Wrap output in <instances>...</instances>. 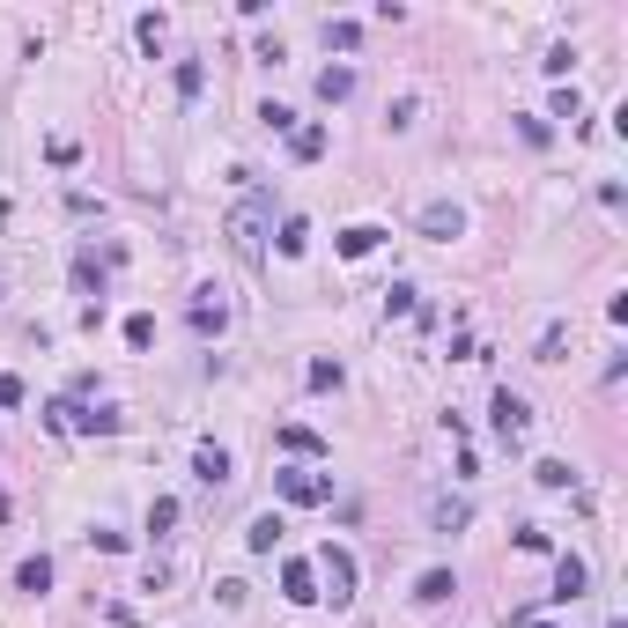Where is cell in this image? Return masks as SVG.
<instances>
[{"label": "cell", "instance_id": "7c38bea8", "mask_svg": "<svg viewBox=\"0 0 628 628\" xmlns=\"http://www.w3.org/2000/svg\"><path fill=\"white\" fill-rule=\"evenodd\" d=\"M451 592H459V577H451V569H422V577H414V606H444Z\"/></svg>", "mask_w": 628, "mask_h": 628}, {"label": "cell", "instance_id": "30bf717a", "mask_svg": "<svg viewBox=\"0 0 628 628\" xmlns=\"http://www.w3.org/2000/svg\"><path fill=\"white\" fill-rule=\"evenodd\" d=\"M193 481H200V488H222V481H230V451H222V444H200V451H193Z\"/></svg>", "mask_w": 628, "mask_h": 628}, {"label": "cell", "instance_id": "d6a6232c", "mask_svg": "<svg viewBox=\"0 0 628 628\" xmlns=\"http://www.w3.org/2000/svg\"><path fill=\"white\" fill-rule=\"evenodd\" d=\"M89 540H97V547H104V555H126V547H133V540H126V532H111V525H97V532H89Z\"/></svg>", "mask_w": 628, "mask_h": 628}, {"label": "cell", "instance_id": "4dcf8cb0", "mask_svg": "<svg viewBox=\"0 0 628 628\" xmlns=\"http://www.w3.org/2000/svg\"><path fill=\"white\" fill-rule=\"evenodd\" d=\"M547 119H584V97L577 89H555V111H547Z\"/></svg>", "mask_w": 628, "mask_h": 628}, {"label": "cell", "instance_id": "83f0119b", "mask_svg": "<svg viewBox=\"0 0 628 628\" xmlns=\"http://www.w3.org/2000/svg\"><path fill=\"white\" fill-rule=\"evenodd\" d=\"M518 133H525V141H532V148H547V141H555V126H547V119H540V111H525V119H518Z\"/></svg>", "mask_w": 628, "mask_h": 628}, {"label": "cell", "instance_id": "ac0fdd59", "mask_svg": "<svg viewBox=\"0 0 628 628\" xmlns=\"http://www.w3.org/2000/svg\"><path fill=\"white\" fill-rule=\"evenodd\" d=\"M74 289H82V296H104V259H97V252L74 259Z\"/></svg>", "mask_w": 628, "mask_h": 628}, {"label": "cell", "instance_id": "3957f363", "mask_svg": "<svg viewBox=\"0 0 628 628\" xmlns=\"http://www.w3.org/2000/svg\"><path fill=\"white\" fill-rule=\"evenodd\" d=\"M45 422H52V429H82V436H119L126 414H119V407H74V399H60Z\"/></svg>", "mask_w": 628, "mask_h": 628}, {"label": "cell", "instance_id": "9a60e30c", "mask_svg": "<svg viewBox=\"0 0 628 628\" xmlns=\"http://www.w3.org/2000/svg\"><path fill=\"white\" fill-rule=\"evenodd\" d=\"M377 244H385V230H377V222H348V230H340V259H370Z\"/></svg>", "mask_w": 628, "mask_h": 628}, {"label": "cell", "instance_id": "ba28073f", "mask_svg": "<svg viewBox=\"0 0 628 628\" xmlns=\"http://www.w3.org/2000/svg\"><path fill=\"white\" fill-rule=\"evenodd\" d=\"M584 584H592V562H584V555H562V562H555V592H547V599L569 606V599H584Z\"/></svg>", "mask_w": 628, "mask_h": 628}, {"label": "cell", "instance_id": "d6986e66", "mask_svg": "<svg viewBox=\"0 0 628 628\" xmlns=\"http://www.w3.org/2000/svg\"><path fill=\"white\" fill-rule=\"evenodd\" d=\"M326 45H333V52H355V45H363V23H348V15H326Z\"/></svg>", "mask_w": 628, "mask_h": 628}, {"label": "cell", "instance_id": "52a82bcc", "mask_svg": "<svg viewBox=\"0 0 628 628\" xmlns=\"http://www.w3.org/2000/svg\"><path fill=\"white\" fill-rule=\"evenodd\" d=\"M459 230H466V207H459V200H429V207H422V237L451 244Z\"/></svg>", "mask_w": 628, "mask_h": 628}, {"label": "cell", "instance_id": "4fadbf2b", "mask_svg": "<svg viewBox=\"0 0 628 628\" xmlns=\"http://www.w3.org/2000/svg\"><path fill=\"white\" fill-rule=\"evenodd\" d=\"M15 592L45 599V592H52V555H30V562H15Z\"/></svg>", "mask_w": 628, "mask_h": 628}, {"label": "cell", "instance_id": "e0dca14e", "mask_svg": "<svg viewBox=\"0 0 628 628\" xmlns=\"http://www.w3.org/2000/svg\"><path fill=\"white\" fill-rule=\"evenodd\" d=\"M274 244H281V259H303V252H311V222H303V215H289Z\"/></svg>", "mask_w": 628, "mask_h": 628}, {"label": "cell", "instance_id": "cb8c5ba5", "mask_svg": "<svg viewBox=\"0 0 628 628\" xmlns=\"http://www.w3.org/2000/svg\"><path fill=\"white\" fill-rule=\"evenodd\" d=\"M532 481H540V488H569V481H577V473H569L562 459H540V466H532Z\"/></svg>", "mask_w": 628, "mask_h": 628}, {"label": "cell", "instance_id": "8fae6325", "mask_svg": "<svg viewBox=\"0 0 628 628\" xmlns=\"http://www.w3.org/2000/svg\"><path fill=\"white\" fill-rule=\"evenodd\" d=\"M429 525L436 532H459V525H473V503L466 496H429Z\"/></svg>", "mask_w": 628, "mask_h": 628}, {"label": "cell", "instance_id": "1f68e13d", "mask_svg": "<svg viewBox=\"0 0 628 628\" xmlns=\"http://www.w3.org/2000/svg\"><path fill=\"white\" fill-rule=\"evenodd\" d=\"M133 37H141V45L156 52V45H163V15H141V23H133Z\"/></svg>", "mask_w": 628, "mask_h": 628}, {"label": "cell", "instance_id": "5bb4252c", "mask_svg": "<svg viewBox=\"0 0 628 628\" xmlns=\"http://www.w3.org/2000/svg\"><path fill=\"white\" fill-rule=\"evenodd\" d=\"M281 592H289L296 606H311L318 599V569L311 562H281Z\"/></svg>", "mask_w": 628, "mask_h": 628}, {"label": "cell", "instance_id": "277c9868", "mask_svg": "<svg viewBox=\"0 0 628 628\" xmlns=\"http://www.w3.org/2000/svg\"><path fill=\"white\" fill-rule=\"evenodd\" d=\"M318 577H326V592H318V599H333V606H348L355 599V555H348V547H318Z\"/></svg>", "mask_w": 628, "mask_h": 628}, {"label": "cell", "instance_id": "4316f807", "mask_svg": "<svg viewBox=\"0 0 628 628\" xmlns=\"http://www.w3.org/2000/svg\"><path fill=\"white\" fill-rule=\"evenodd\" d=\"M148 340H156V318L133 311V318H126V348H148Z\"/></svg>", "mask_w": 628, "mask_h": 628}, {"label": "cell", "instance_id": "2e32d148", "mask_svg": "<svg viewBox=\"0 0 628 628\" xmlns=\"http://www.w3.org/2000/svg\"><path fill=\"white\" fill-rule=\"evenodd\" d=\"M355 97V67H318V104H348Z\"/></svg>", "mask_w": 628, "mask_h": 628}, {"label": "cell", "instance_id": "7402d4cb", "mask_svg": "<svg viewBox=\"0 0 628 628\" xmlns=\"http://www.w3.org/2000/svg\"><path fill=\"white\" fill-rule=\"evenodd\" d=\"M289 148H296L303 163H318V156H326V126H296V133H289Z\"/></svg>", "mask_w": 628, "mask_h": 628}, {"label": "cell", "instance_id": "f1b7e54d", "mask_svg": "<svg viewBox=\"0 0 628 628\" xmlns=\"http://www.w3.org/2000/svg\"><path fill=\"white\" fill-rule=\"evenodd\" d=\"M259 126H274V133H296V111H289V104H259Z\"/></svg>", "mask_w": 628, "mask_h": 628}, {"label": "cell", "instance_id": "d4e9b609", "mask_svg": "<svg viewBox=\"0 0 628 628\" xmlns=\"http://www.w3.org/2000/svg\"><path fill=\"white\" fill-rule=\"evenodd\" d=\"M207 89V67L200 60H178V97H200Z\"/></svg>", "mask_w": 628, "mask_h": 628}, {"label": "cell", "instance_id": "7a4b0ae2", "mask_svg": "<svg viewBox=\"0 0 628 628\" xmlns=\"http://www.w3.org/2000/svg\"><path fill=\"white\" fill-rule=\"evenodd\" d=\"M274 496L281 503H296V510H318L333 496V473H311V466H281L274 473Z\"/></svg>", "mask_w": 628, "mask_h": 628}, {"label": "cell", "instance_id": "9c48e42d", "mask_svg": "<svg viewBox=\"0 0 628 628\" xmlns=\"http://www.w3.org/2000/svg\"><path fill=\"white\" fill-rule=\"evenodd\" d=\"M281 532H289V525H281V510H259V518L244 525V547H252V555H274Z\"/></svg>", "mask_w": 628, "mask_h": 628}, {"label": "cell", "instance_id": "44dd1931", "mask_svg": "<svg viewBox=\"0 0 628 628\" xmlns=\"http://www.w3.org/2000/svg\"><path fill=\"white\" fill-rule=\"evenodd\" d=\"M303 377H311V392H340V385H348V370H340L333 355H318V363L303 370Z\"/></svg>", "mask_w": 628, "mask_h": 628}, {"label": "cell", "instance_id": "f546056e", "mask_svg": "<svg viewBox=\"0 0 628 628\" xmlns=\"http://www.w3.org/2000/svg\"><path fill=\"white\" fill-rule=\"evenodd\" d=\"M23 399H30V385L15 370H0V407H23Z\"/></svg>", "mask_w": 628, "mask_h": 628}, {"label": "cell", "instance_id": "603a6c76", "mask_svg": "<svg viewBox=\"0 0 628 628\" xmlns=\"http://www.w3.org/2000/svg\"><path fill=\"white\" fill-rule=\"evenodd\" d=\"M414 311H422L414 289H407V281H392V289H385V318H414Z\"/></svg>", "mask_w": 628, "mask_h": 628}, {"label": "cell", "instance_id": "5b68a950", "mask_svg": "<svg viewBox=\"0 0 628 628\" xmlns=\"http://www.w3.org/2000/svg\"><path fill=\"white\" fill-rule=\"evenodd\" d=\"M488 429L503 436V444H525V429H532V407L510 385H496V399H488Z\"/></svg>", "mask_w": 628, "mask_h": 628}, {"label": "cell", "instance_id": "6da1fadb", "mask_svg": "<svg viewBox=\"0 0 628 628\" xmlns=\"http://www.w3.org/2000/svg\"><path fill=\"white\" fill-rule=\"evenodd\" d=\"M266 230H274V193H244L230 207V244L237 259H266Z\"/></svg>", "mask_w": 628, "mask_h": 628}, {"label": "cell", "instance_id": "484cf974", "mask_svg": "<svg viewBox=\"0 0 628 628\" xmlns=\"http://www.w3.org/2000/svg\"><path fill=\"white\" fill-rule=\"evenodd\" d=\"M170 525H178V503H170V496H156V503H148V532H156V540H163Z\"/></svg>", "mask_w": 628, "mask_h": 628}, {"label": "cell", "instance_id": "8992f818", "mask_svg": "<svg viewBox=\"0 0 628 628\" xmlns=\"http://www.w3.org/2000/svg\"><path fill=\"white\" fill-rule=\"evenodd\" d=\"M185 318H193V333H200V340H222V333H230V303H222L215 289H200Z\"/></svg>", "mask_w": 628, "mask_h": 628}, {"label": "cell", "instance_id": "ffe728a7", "mask_svg": "<svg viewBox=\"0 0 628 628\" xmlns=\"http://www.w3.org/2000/svg\"><path fill=\"white\" fill-rule=\"evenodd\" d=\"M281 451H296V459H318V451H326V444H318V429L289 422V429H281Z\"/></svg>", "mask_w": 628, "mask_h": 628}]
</instances>
